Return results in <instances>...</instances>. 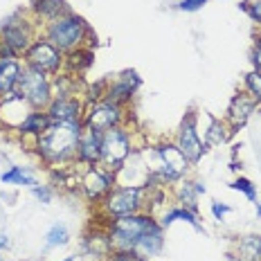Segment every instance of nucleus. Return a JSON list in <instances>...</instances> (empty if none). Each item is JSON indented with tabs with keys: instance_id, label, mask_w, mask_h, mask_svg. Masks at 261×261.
Returning <instances> with one entry per match:
<instances>
[{
	"instance_id": "0eeeda50",
	"label": "nucleus",
	"mask_w": 261,
	"mask_h": 261,
	"mask_svg": "<svg viewBox=\"0 0 261 261\" xmlns=\"http://www.w3.org/2000/svg\"><path fill=\"white\" fill-rule=\"evenodd\" d=\"M0 41L12 50L16 57L18 54H25L27 47L34 43V30H32V23L23 16V12H14L9 14L7 18L0 25Z\"/></svg>"
},
{
	"instance_id": "4468645a",
	"label": "nucleus",
	"mask_w": 261,
	"mask_h": 261,
	"mask_svg": "<svg viewBox=\"0 0 261 261\" xmlns=\"http://www.w3.org/2000/svg\"><path fill=\"white\" fill-rule=\"evenodd\" d=\"M101 135L104 133H95L90 128L81 130V138L77 144V160L84 162L88 167H95L101 162Z\"/></svg>"
},
{
	"instance_id": "473e14b6",
	"label": "nucleus",
	"mask_w": 261,
	"mask_h": 261,
	"mask_svg": "<svg viewBox=\"0 0 261 261\" xmlns=\"http://www.w3.org/2000/svg\"><path fill=\"white\" fill-rule=\"evenodd\" d=\"M252 63H254V70H261V41L257 43V47L252 52Z\"/></svg>"
},
{
	"instance_id": "4be33fe9",
	"label": "nucleus",
	"mask_w": 261,
	"mask_h": 261,
	"mask_svg": "<svg viewBox=\"0 0 261 261\" xmlns=\"http://www.w3.org/2000/svg\"><path fill=\"white\" fill-rule=\"evenodd\" d=\"M0 180L5 185H23V187H36V180L27 173L25 167H12L9 171H5L0 176Z\"/></svg>"
},
{
	"instance_id": "c756f323",
	"label": "nucleus",
	"mask_w": 261,
	"mask_h": 261,
	"mask_svg": "<svg viewBox=\"0 0 261 261\" xmlns=\"http://www.w3.org/2000/svg\"><path fill=\"white\" fill-rule=\"evenodd\" d=\"M205 3H207V0H180L178 9H180V12H198Z\"/></svg>"
},
{
	"instance_id": "f257e3e1",
	"label": "nucleus",
	"mask_w": 261,
	"mask_h": 261,
	"mask_svg": "<svg viewBox=\"0 0 261 261\" xmlns=\"http://www.w3.org/2000/svg\"><path fill=\"white\" fill-rule=\"evenodd\" d=\"M84 124L81 122H50L36 138V151L45 165H63L77 158V144Z\"/></svg>"
},
{
	"instance_id": "f704fd0d",
	"label": "nucleus",
	"mask_w": 261,
	"mask_h": 261,
	"mask_svg": "<svg viewBox=\"0 0 261 261\" xmlns=\"http://www.w3.org/2000/svg\"><path fill=\"white\" fill-rule=\"evenodd\" d=\"M0 248H9V239L7 237H0Z\"/></svg>"
},
{
	"instance_id": "1a4fd4ad",
	"label": "nucleus",
	"mask_w": 261,
	"mask_h": 261,
	"mask_svg": "<svg viewBox=\"0 0 261 261\" xmlns=\"http://www.w3.org/2000/svg\"><path fill=\"white\" fill-rule=\"evenodd\" d=\"M63 63V52L57 50L50 41H34L25 52V65L34 70H41L45 74H52V72H59Z\"/></svg>"
},
{
	"instance_id": "7c9ffc66",
	"label": "nucleus",
	"mask_w": 261,
	"mask_h": 261,
	"mask_svg": "<svg viewBox=\"0 0 261 261\" xmlns=\"http://www.w3.org/2000/svg\"><path fill=\"white\" fill-rule=\"evenodd\" d=\"M230 212V207L227 205H223V203H212V214H214V219L216 221H223V216Z\"/></svg>"
},
{
	"instance_id": "b1692460",
	"label": "nucleus",
	"mask_w": 261,
	"mask_h": 261,
	"mask_svg": "<svg viewBox=\"0 0 261 261\" xmlns=\"http://www.w3.org/2000/svg\"><path fill=\"white\" fill-rule=\"evenodd\" d=\"M227 140V130L223 126V122L219 119H212V126L205 133V146H214V144H223Z\"/></svg>"
},
{
	"instance_id": "a878e982",
	"label": "nucleus",
	"mask_w": 261,
	"mask_h": 261,
	"mask_svg": "<svg viewBox=\"0 0 261 261\" xmlns=\"http://www.w3.org/2000/svg\"><path fill=\"white\" fill-rule=\"evenodd\" d=\"M246 88L254 97V101L261 104V70H252L246 77Z\"/></svg>"
},
{
	"instance_id": "a211bd4d",
	"label": "nucleus",
	"mask_w": 261,
	"mask_h": 261,
	"mask_svg": "<svg viewBox=\"0 0 261 261\" xmlns=\"http://www.w3.org/2000/svg\"><path fill=\"white\" fill-rule=\"evenodd\" d=\"M50 126V115L47 111H30V115L23 119V124L18 126V133L23 138H39V135Z\"/></svg>"
},
{
	"instance_id": "423d86ee",
	"label": "nucleus",
	"mask_w": 261,
	"mask_h": 261,
	"mask_svg": "<svg viewBox=\"0 0 261 261\" xmlns=\"http://www.w3.org/2000/svg\"><path fill=\"white\" fill-rule=\"evenodd\" d=\"M146 192L144 185H124V187H115L104 196V212L108 216H130L142 212V198Z\"/></svg>"
},
{
	"instance_id": "f03ea898",
	"label": "nucleus",
	"mask_w": 261,
	"mask_h": 261,
	"mask_svg": "<svg viewBox=\"0 0 261 261\" xmlns=\"http://www.w3.org/2000/svg\"><path fill=\"white\" fill-rule=\"evenodd\" d=\"M90 34V27L84 23V18L74 14H65L61 18H54L47 23L45 39L61 52H74L84 47L86 36Z\"/></svg>"
},
{
	"instance_id": "4c0bfd02",
	"label": "nucleus",
	"mask_w": 261,
	"mask_h": 261,
	"mask_svg": "<svg viewBox=\"0 0 261 261\" xmlns=\"http://www.w3.org/2000/svg\"><path fill=\"white\" fill-rule=\"evenodd\" d=\"M0 261H3V259H0Z\"/></svg>"
},
{
	"instance_id": "bb28decb",
	"label": "nucleus",
	"mask_w": 261,
	"mask_h": 261,
	"mask_svg": "<svg viewBox=\"0 0 261 261\" xmlns=\"http://www.w3.org/2000/svg\"><path fill=\"white\" fill-rule=\"evenodd\" d=\"M230 187L234 189V192L246 194V198H248V200H252V203H254V200H257V187H254V185L250 182L248 178H237V180L232 182Z\"/></svg>"
},
{
	"instance_id": "c9c22d12",
	"label": "nucleus",
	"mask_w": 261,
	"mask_h": 261,
	"mask_svg": "<svg viewBox=\"0 0 261 261\" xmlns=\"http://www.w3.org/2000/svg\"><path fill=\"white\" fill-rule=\"evenodd\" d=\"M257 216H259V219H261V203L257 205Z\"/></svg>"
},
{
	"instance_id": "dca6fc26",
	"label": "nucleus",
	"mask_w": 261,
	"mask_h": 261,
	"mask_svg": "<svg viewBox=\"0 0 261 261\" xmlns=\"http://www.w3.org/2000/svg\"><path fill=\"white\" fill-rule=\"evenodd\" d=\"M259 104L254 101V97L250 95H237L234 99L230 101V108H227V122L232 124L234 128L243 126V124L250 119V115L254 113V108H257Z\"/></svg>"
},
{
	"instance_id": "f8f14e48",
	"label": "nucleus",
	"mask_w": 261,
	"mask_h": 261,
	"mask_svg": "<svg viewBox=\"0 0 261 261\" xmlns=\"http://www.w3.org/2000/svg\"><path fill=\"white\" fill-rule=\"evenodd\" d=\"M138 86H140L138 72H135V70H124V72L117 77L115 84H111V86L106 88L104 99L111 101V104H117V106L124 108L130 99H133V95H135V90H138Z\"/></svg>"
},
{
	"instance_id": "c85d7f7f",
	"label": "nucleus",
	"mask_w": 261,
	"mask_h": 261,
	"mask_svg": "<svg viewBox=\"0 0 261 261\" xmlns=\"http://www.w3.org/2000/svg\"><path fill=\"white\" fill-rule=\"evenodd\" d=\"M111 261H146V259L140 257V254L133 252V250H113Z\"/></svg>"
},
{
	"instance_id": "e433bc0d",
	"label": "nucleus",
	"mask_w": 261,
	"mask_h": 261,
	"mask_svg": "<svg viewBox=\"0 0 261 261\" xmlns=\"http://www.w3.org/2000/svg\"><path fill=\"white\" fill-rule=\"evenodd\" d=\"M63 261H72V259H70V257H68V259H63Z\"/></svg>"
},
{
	"instance_id": "6e6552de",
	"label": "nucleus",
	"mask_w": 261,
	"mask_h": 261,
	"mask_svg": "<svg viewBox=\"0 0 261 261\" xmlns=\"http://www.w3.org/2000/svg\"><path fill=\"white\" fill-rule=\"evenodd\" d=\"M122 117H124V108L104 99V101H95V104L86 108L81 124H84V128H90L95 133H106V130L119 126Z\"/></svg>"
},
{
	"instance_id": "cd10ccee",
	"label": "nucleus",
	"mask_w": 261,
	"mask_h": 261,
	"mask_svg": "<svg viewBox=\"0 0 261 261\" xmlns=\"http://www.w3.org/2000/svg\"><path fill=\"white\" fill-rule=\"evenodd\" d=\"M241 7L246 9L254 23L261 25V0H246V3H241Z\"/></svg>"
},
{
	"instance_id": "412c9836",
	"label": "nucleus",
	"mask_w": 261,
	"mask_h": 261,
	"mask_svg": "<svg viewBox=\"0 0 261 261\" xmlns=\"http://www.w3.org/2000/svg\"><path fill=\"white\" fill-rule=\"evenodd\" d=\"M239 254L243 261H261V234L243 237L239 243Z\"/></svg>"
},
{
	"instance_id": "7ed1b4c3",
	"label": "nucleus",
	"mask_w": 261,
	"mask_h": 261,
	"mask_svg": "<svg viewBox=\"0 0 261 261\" xmlns=\"http://www.w3.org/2000/svg\"><path fill=\"white\" fill-rule=\"evenodd\" d=\"M158 225V221L149 214H130V216H119L111 223V246L113 250H135L138 241L146 232H151Z\"/></svg>"
},
{
	"instance_id": "393cba45",
	"label": "nucleus",
	"mask_w": 261,
	"mask_h": 261,
	"mask_svg": "<svg viewBox=\"0 0 261 261\" xmlns=\"http://www.w3.org/2000/svg\"><path fill=\"white\" fill-rule=\"evenodd\" d=\"M178 196H180V200H182V207L196 212V198H198V194H196V189H194V182H182L180 187H178Z\"/></svg>"
},
{
	"instance_id": "5701e85b",
	"label": "nucleus",
	"mask_w": 261,
	"mask_h": 261,
	"mask_svg": "<svg viewBox=\"0 0 261 261\" xmlns=\"http://www.w3.org/2000/svg\"><path fill=\"white\" fill-rule=\"evenodd\" d=\"M68 227L65 225H52L50 230H47V234H45V243H47V248H59V246H65L68 243Z\"/></svg>"
},
{
	"instance_id": "9d476101",
	"label": "nucleus",
	"mask_w": 261,
	"mask_h": 261,
	"mask_svg": "<svg viewBox=\"0 0 261 261\" xmlns=\"http://www.w3.org/2000/svg\"><path fill=\"white\" fill-rule=\"evenodd\" d=\"M113 182H115V173H108L106 169L95 165L84 171V176H81V180H79V187L88 200H101L113 189Z\"/></svg>"
},
{
	"instance_id": "6ab92c4d",
	"label": "nucleus",
	"mask_w": 261,
	"mask_h": 261,
	"mask_svg": "<svg viewBox=\"0 0 261 261\" xmlns=\"http://www.w3.org/2000/svg\"><path fill=\"white\" fill-rule=\"evenodd\" d=\"M32 9L36 12V16H41L45 20H54L65 14H72L65 5V0H32Z\"/></svg>"
},
{
	"instance_id": "f3484780",
	"label": "nucleus",
	"mask_w": 261,
	"mask_h": 261,
	"mask_svg": "<svg viewBox=\"0 0 261 261\" xmlns=\"http://www.w3.org/2000/svg\"><path fill=\"white\" fill-rule=\"evenodd\" d=\"M162 230H165V227H162L160 223H158L153 230L146 232V234L140 239L133 252H138L140 257H144V259H146V257H155V254L162 250V246H165V239H162Z\"/></svg>"
},
{
	"instance_id": "ddd939ff",
	"label": "nucleus",
	"mask_w": 261,
	"mask_h": 261,
	"mask_svg": "<svg viewBox=\"0 0 261 261\" xmlns=\"http://www.w3.org/2000/svg\"><path fill=\"white\" fill-rule=\"evenodd\" d=\"M84 104L77 97H54L47 106V115L50 122H81L84 119Z\"/></svg>"
},
{
	"instance_id": "9b49d317",
	"label": "nucleus",
	"mask_w": 261,
	"mask_h": 261,
	"mask_svg": "<svg viewBox=\"0 0 261 261\" xmlns=\"http://www.w3.org/2000/svg\"><path fill=\"white\" fill-rule=\"evenodd\" d=\"M178 149L182 151V155L187 158L189 162H198L200 155L205 153V144L203 140L198 138V130H196V115H187L182 119L180 128H178Z\"/></svg>"
},
{
	"instance_id": "39448f33",
	"label": "nucleus",
	"mask_w": 261,
	"mask_h": 261,
	"mask_svg": "<svg viewBox=\"0 0 261 261\" xmlns=\"http://www.w3.org/2000/svg\"><path fill=\"white\" fill-rule=\"evenodd\" d=\"M130 155V133L122 126H115L101 135V162L99 167L108 173L124 169V162Z\"/></svg>"
},
{
	"instance_id": "aec40b11",
	"label": "nucleus",
	"mask_w": 261,
	"mask_h": 261,
	"mask_svg": "<svg viewBox=\"0 0 261 261\" xmlns=\"http://www.w3.org/2000/svg\"><path fill=\"white\" fill-rule=\"evenodd\" d=\"M173 221H185V223H189L192 227H196L198 232H203V227H200V223H198V216H196V212L192 210H187V207H171L169 212H165L162 214V219L158 221L162 227H169Z\"/></svg>"
},
{
	"instance_id": "72a5a7b5",
	"label": "nucleus",
	"mask_w": 261,
	"mask_h": 261,
	"mask_svg": "<svg viewBox=\"0 0 261 261\" xmlns=\"http://www.w3.org/2000/svg\"><path fill=\"white\" fill-rule=\"evenodd\" d=\"M194 189H196V194H205V185L203 182H194Z\"/></svg>"
},
{
	"instance_id": "2f4dec72",
	"label": "nucleus",
	"mask_w": 261,
	"mask_h": 261,
	"mask_svg": "<svg viewBox=\"0 0 261 261\" xmlns=\"http://www.w3.org/2000/svg\"><path fill=\"white\" fill-rule=\"evenodd\" d=\"M32 192H34L36 196H39V198L43 200V203H50V198H52V196H50V189H47L45 185H41V187H39V185H36V187H32Z\"/></svg>"
},
{
	"instance_id": "20e7f679",
	"label": "nucleus",
	"mask_w": 261,
	"mask_h": 261,
	"mask_svg": "<svg viewBox=\"0 0 261 261\" xmlns=\"http://www.w3.org/2000/svg\"><path fill=\"white\" fill-rule=\"evenodd\" d=\"M16 92H18L34 111H47L50 101L54 99L52 84H50V79H47V74L41 72V70L30 68V65H23V70H20V79H18V86H16Z\"/></svg>"
},
{
	"instance_id": "2eb2a0df",
	"label": "nucleus",
	"mask_w": 261,
	"mask_h": 261,
	"mask_svg": "<svg viewBox=\"0 0 261 261\" xmlns=\"http://www.w3.org/2000/svg\"><path fill=\"white\" fill-rule=\"evenodd\" d=\"M23 65L16 57H0V97H7L16 92Z\"/></svg>"
}]
</instances>
